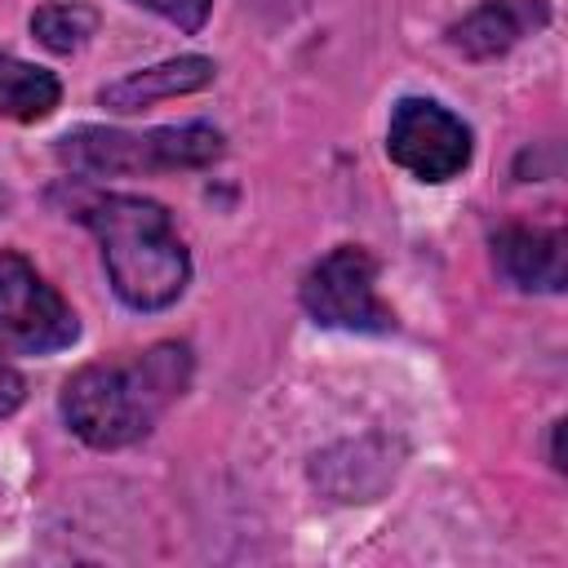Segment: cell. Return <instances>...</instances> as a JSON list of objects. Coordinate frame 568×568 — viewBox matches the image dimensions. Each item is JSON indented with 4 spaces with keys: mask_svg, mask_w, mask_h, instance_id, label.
<instances>
[{
    "mask_svg": "<svg viewBox=\"0 0 568 568\" xmlns=\"http://www.w3.org/2000/svg\"><path fill=\"white\" fill-rule=\"evenodd\" d=\"M191 382V351L155 342L124 359H98L67 377L62 417L89 448H124L155 430Z\"/></svg>",
    "mask_w": 568,
    "mask_h": 568,
    "instance_id": "cell-1",
    "label": "cell"
},
{
    "mask_svg": "<svg viewBox=\"0 0 568 568\" xmlns=\"http://www.w3.org/2000/svg\"><path fill=\"white\" fill-rule=\"evenodd\" d=\"M80 222L98 235L111 293L129 311H164L182 297L191 257L164 204L142 195H93L80 204Z\"/></svg>",
    "mask_w": 568,
    "mask_h": 568,
    "instance_id": "cell-2",
    "label": "cell"
},
{
    "mask_svg": "<svg viewBox=\"0 0 568 568\" xmlns=\"http://www.w3.org/2000/svg\"><path fill=\"white\" fill-rule=\"evenodd\" d=\"M222 155V133L213 124H164L146 133L124 129H71L58 138V160L89 178H115V173H169V169H200Z\"/></svg>",
    "mask_w": 568,
    "mask_h": 568,
    "instance_id": "cell-3",
    "label": "cell"
},
{
    "mask_svg": "<svg viewBox=\"0 0 568 568\" xmlns=\"http://www.w3.org/2000/svg\"><path fill=\"white\" fill-rule=\"evenodd\" d=\"M302 306L324 328L390 333L395 315L377 297V257L359 244H337L302 275Z\"/></svg>",
    "mask_w": 568,
    "mask_h": 568,
    "instance_id": "cell-4",
    "label": "cell"
},
{
    "mask_svg": "<svg viewBox=\"0 0 568 568\" xmlns=\"http://www.w3.org/2000/svg\"><path fill=\"white\" fill-rule=\"evenodd\" d=\"M80 337V320L67 297L22 257L0 253V351L53 355Z\"/></svg>",
    "mask_w": 568,
    "mask_h": 568,
    "instance_id": "cell-5",
    "label": "cell"
},
{
    "mask_svg": "<svg viewBox=\"0 0 568 568\" xmlns=\"http://www.w3.org/2000/svg\"><path fill=\"white\" fill-rule=\"evenodd\" d=\"M386 155L417 182H448L470 164V129L430 98H399L386 124Z\"/></svg>",
    "mask_w": 568,
    "mask_h": 568,
    "instance_id": "cell-6",
    "label": "cell"
},
{
    "mask_svg": "<svg viewBox=\"0 0 568 568\" xmlns=\"http://www.w3.org/2000/svg\"><path fill=\"white\" fill-rule=\"evenodd\" d=\"M493 262L515 288H528V293H559L568 280L564 231L555 226H524V222L501 226L493 235Z\"/></svg>",
    "mask_w": 568,
    "mask_h": 568,
    "instance_id": "cell-7",
    "label": "cell"
},
{
    "mask_svg": "<svg viewBox=\"0 0 568 568\" xmlns=\"http://www.w3.org/2000/svg\"><path fill=\"white\" fill-rule=\"evenodd\" d=\"M217 75L213 58H200V53H186V58H169V62H155V67H142L115 84H106L98 93V102L106 111H120V115H133V111H146L164 98H182V93H195V89H209Z\"/></svg>",
    "mask_w": 568,
    "mask_h": 568,
    "instance_id": "cell-8",
    "label": "cell"
},
{
    "mask_svg": "<svg viewBox=\"0 0 568 568\" xmlns=\"http://www.w3.org/2000/svg\"><path fill=\"white\" fill-rule=\"evenodd\" d=\"M550 9L546 0H484L475 13H466L448 40L453 49H462L466 58H501L510 53L528 31L546 27Z\"/></svg>",
    "mask_w": 568,
    "mask_h": 568,
    "instance_id": "cell-9",
    "label": "cell"
},
{
    "mask_svg": "<svg viewBox=\"0 0 568 568\" xmlns=\"http://www.w3.org/2000/svg\"><path fill=\"white\" fill-rule=\"evenodd\" d=\"M58 98H62V84L53 71L22 62L13 53H0V115L18 124H36L58 106Z\"/></svg>",
    "mask_w": 568,
    "mask_h": 568,
    "instance_id": "cell-10",
    "label": "cell"
},
{
    "mask_svg": "<svg viewBox=\"0 0 568 568\" xmlns=\"http://www.w3.org/2000/svg\"><path fill=\"white\" fill-rule=\"evenodd\" d=\"M98 31V13L89 4H40L31 13V36L53 53H75Z\"/></svg>",
    "mask_w": 568,
    "mask_h": 568,
    "instance_id": "cell-11",
    "label": "cell"
},
{
    "mask_svg": "<svg viewBox=\"0 0 568 568\" xmlns=\"http://www.w3.org/2000/svg\"><path fill=\"white\" fill-rule=\"evenodd\" d=\"M133 4H142V9H151V13H160L164 22H173V27H178V31H186V36H195V31L204 27L209 9H213V0H133Z\"/></svg>",
    "mask_w": 568,
    "mask_h": 568,
    "instance_id": "cell-12",
    "label": "cell"
},
{
    "mask_svg": "<svg viewBox=\"0 0 568 568\" xmlns=\"http://www.w3.org/2000/svg\"><path fill=\"white\" fill-rule=\"evenodd\" d=\"M22 395H27V386H22V377L0 359V417H9L18 404H22Z\"/></svg>",
    "mask_w": 568,
    "mask_h": 568,
    "instance_id": "cell-13",
    "label": "cell"
}]
</instances>
